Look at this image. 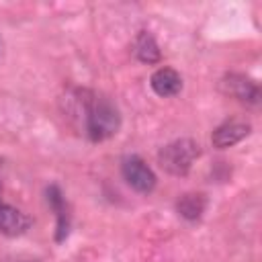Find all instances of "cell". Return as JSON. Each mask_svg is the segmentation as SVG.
Wrapping results in <instances>:
<instances>
[{
  "instance_id": "30bf717a",
  "label": "cell",
  "mask_w": 262,
  "mask_h": 262,
  "mask_svg": "<svg viewBox=\"0 0 262 262\" xmlns=\"http://www.w3.org/2000/svg\"><path fill=\"white\" fill-rule=\"evenodd\" d=\"M205 207H207V201H205V194H201V192H186V194H182V196L178 199V203H176L178 213H180L184 219H188V221L199 219V217L203 215Z\"/></svg>"
},
{
  "instance_id": "5b68a950",
  "label": "cell",
  "mask_w": 262,
  "mask_h": 262,
  "mask_svg": "<svg viewBox=\"0 0 262 262\" xmlns=\"http://www.w3.org/2000/svg\"><path fill=\"white\" fill-rule=\"evenodd\" d=\"M252 131V125L248 121H242V119H231V121H225L221 123L213 135H211V141L215 147L219 149H225V147H231L235 143H239L244 137H248Z\"/></svg>"
},
{
  "instance_id": "3957f363",
  "label": "cell",
  "mask_w": 262,
  "mask_h": 262,
  "mask_svg": "<svg viewBox=\"0 0 262 262\" xmlns=\"http://www.w3.org/2000/svg\"><path fill=\"white\" fill-rule=\"evenodd\" d=\"M121 172H123V178L127 180V184L131 188H135L137 192H151L156 186L154 170L137 156H127L121 164Z\"/></svg>"
},
{
  "instance_id": "ba28073f",
  "label": "cell",
  "mask_w": 262,
  "mask_h": 262,
  "mask_svg": "<svg viewBox=\"0 0 262 262\" xmlns=\"http://www.w3.org/2000/svg\"><path fill=\"white\" fill-rule=\"evenodd\" d=\"M31 219L16 207L0 201V231L6 235H20L29 229Z\"/></svg>"
},
{
  "instance_id": "8992f818",
  "label": "cell",
  "mask_w": 262,
  "mask_h": 262,
  "mask_svg": "<svg viewBox=\"0 0 262 262\" xmlns=\"http://www.w3.org/2000/svg\"><path fill=\"white\" fill-rule=\"evenodd\" d=\"M47 203L49 207L55 211V217H57V229H55V239L57 242H63L70 233V209H68V203H66V196L63 192L59 190V186L51 184L47 188Z\"/></svg>"
},
{
  "instance_id": "52a82bcc",
  "label": "cell",
  "mask_w": 262,
  "mask_h": 262,
  "mask_svg": "<svg viewBox=\"0 0 262 262\" xmlns=\"http://www.w3.org/2000/svg\"><path fill=\"white\" fill-rule=\"evenodd\" d=\"M149 86L151 90L162 96V98H168V96H176L180 90H182V78L176 70L172 68H160L151 74L149 78Z\"/></svg>"
},
{
  "instance_id": "6da1fadb",
  "label": "cell",
  "mask_w": 262,
  "mask_h": 262,
  "mask_svg": "<svg viewBox=\"0 0 262 262\" xmlns=\"http://www.w3.org/2000/svg\"><path fill=\"white\" fill-rule=\"evenodd\" d=\"M84 111H86V131L92 141H104L119 131L121 127L119 108L106 96L90 94V98H84Z\"/></svg>"
},
{
  "instance_id": "7a4b0ae2",
  "label": "cell",
  "mask_w": 262,
  "mask_h": 262,
  "mask_svg": "<svg viewBox=\"0 0 262 262\" xmlns=\"http://www.w3.org/2000/svg\"><path fill=\"white\" fill-rule=\"evenodd\" d=\"M201 156V147L192 139H176L168 145H164L158 154L160 166L174 174V176H184L192 168V162Z\"/></svg>"
},
{
  "instance_id": "277c9868",
  "label": "cell",
  "mask_w": 262,
  "mask_h": 262,
  "mask_svg": "<svg viewBox=\"0 0 262 262\" xmlns=\"http://www.w3.org/2000/svg\"><path fill=\"white\" fill-rule=\"evenodd\" d=\"M221 88L225 94H229L242 102H248V104H258V100H260L258 84L244 74H227L221 80Z\"/></svg>"
},
{
  "instance_id": "9c48e42d",
  "label": "cell",
  "mask_w": 262,
  "mask_h": 262,
  "mask_svg": "<svg viewBox=\"0 0 262 262\" xmlns=\"http://www.w3.org/2000/svg\"><path fill=\"white\" fill-rule=\"evenodd\" d=\"M133 47H135V55H137V59L143 61V63H158L160 57H162L156 39H154L147 31H139V35L135 37Z\"/></svg>"
}]
</instances>
